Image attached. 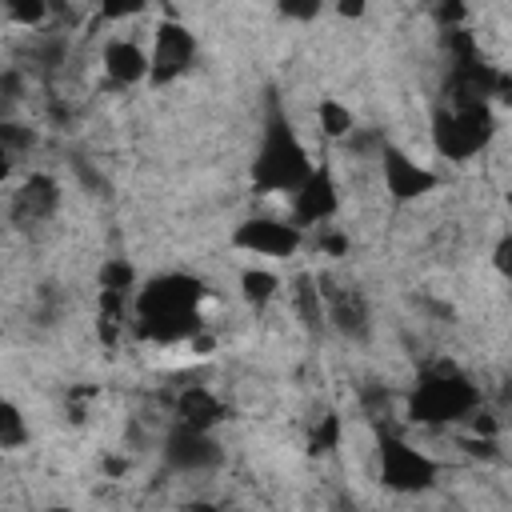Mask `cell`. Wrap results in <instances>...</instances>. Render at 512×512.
Here are the masks:
<instances>
[{
	"mask_svg": "<svg viewBox=\"0 0 512 512\" xmlns=\"http://www.w3.org/2000/svg\"><path fill=\"white\" fill-rule=\"evenodd\" d=\"M336 12H340V16H364V0H340Z\"/></svg>",
	"mask_w": 512,
	"mask_h": 512,
	"instance_id": "cell-3",
	"label": "cell"
},
{
	"mask_svg": "<svg viewBox=\"0 0 512 512\" xmlns=\"http://www.w3.org/2000/svg\"><path fill=\"white\" fill-rule=\"evenodd\" d=\"M148 52H152V80L156 84H172L180 80L192 60H196V40L184 24L176 20H160L152 24V40H148Z\"/></svg>",
	"mask_w": 512,
	"mask_h": 512,
	"instance_id": "cell-1",
	"label": "cell"
},
{
	"mask_svg": "<svg viewBox=\"0 0 512 512\" xmlns=\"http://www.w3.org/2000/svg\"><path fill=\"white\" fill-rule=\"evenodd\" d=\"M24 440H32V424H24V412L16 408V400H4V408H0V444L8 452H20Z\"/></svg>",
	"mask_w": 512,
	"mask_h": 512,
	"instance_id": "cell-2",
	"label": "cell"
}]
</instances>
